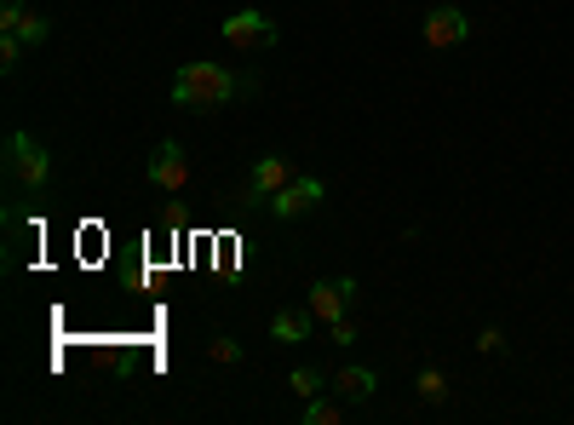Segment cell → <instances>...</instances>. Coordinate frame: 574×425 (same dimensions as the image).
I'll use <instances>...</instances> for the list:
<instances>
[{"label": "cell", "instance_id": "52a82bcc", "mask_svg": "<svg viewBox=\"0 0 574 425\" xmlns=\"http://www.w3.org/2000/svg\"><path fill=\"white\" fill-rule=\"evenodd\" d=\"M465 35H471V17H465L460 7H430V12H425V47L448 52V47H460Z\"/></svg>", "mask_w": 574, "mask_h": 425}, {"label": "cell", "instance_id": "5bb4252c", "mask_svg": "<svg viewBox=\"0 0 574 425\" xmlns=\"http://www.w3.org/2000/svg\"><path fill=\"white\" fill-rule=\"evenodd\" d=\"M7 35H17V40H24V47H40V40H47L52 35V24H47V17H24V24H17V29H7Z\"/></svg>", "mask_w": 574, "mask_h": 425}, {"label": "cell", "instance_id": "2e32d148", "mask_svg": "<svg viewBox=\"0 0 574 425\" xmlns=\"http://www.w3.org/2000/svg\"><path fill=\"white\" fill-rule=\"evenodd\" d=\"M17 58H24V40H17V35H7V40H0V70H17Z\"/></svg>", "mask_w": 574, "mask_h": 425}, {"label": "cell", "instance_id": "ac0fdd59", "mask_svg": "<svg viewBox=\"0 0 574 425\" xmlns=\"http://www.w3.org/2000/svg\"><path fill=\"white\" fill-rule=\"evenodd\" d=\"M477 351H483V357H500V351H506V334H500V328H483V334H477Z\"/></svg>", "mask_w": 574, "mask_h": 425}, {"label": "cell", "instance_id": "e0dca14e", "mask_svg": "<svg viewBox=\"0 0 574 425\" xmlns=\"http://www.w3.org/2000/svg\"><path fill=\"white\" fill-rule=\"evenodd\" d=\"M24 17H29V7H24V0H7V7H0V29H17Z\"/></svg>", "mask_w": 574, "mask_h": 425}, {"label": "cell", "instance_id": "6da1fadb", "mask_svg": "<svg viewBox=\"0 0 574 425\" xmlns=\"http://www.w3.org/2000/svg\"><path fill=\"white\" fill-rule=\"evenodd\" d=\"M253 87H259L253 75H230L224 64H184L173 75V104L190 110V115H208V110H224L230 98L253 92Z\"/></svg>", "mask_w": 574, "mask_h": 425}, {"label": "cell", "instance_id": "9a60e30c", "mask_svg": "<svg viewBox=\"0 0 574 425\" xmlns=\"http://www.w3.org/2000/svg\"><path fill=\"white\" fill-rule=\"evenodd\" d=\"M208 357H213V362H224V368H230V362H241V357H248V351H241V339H230V334H219V339H213V346H208Z\"/></svg>", "mask_w": 574, "mask_h": 425}, {"label": "cell", "instance_id": "7a4b0ae2", "mask_svg": "<svg viewBox=\"0 0 574 425\" xmlns=\"http://www.w3.org/2000/svg\"><path fill=\"white\" fill-rule=\"evenodd\" d=\"M7 178H12V190H29V196L47 190V178H52L47 145H40V138H29V133H12V138H7Z\"/></svg>", "mask_w": 574, "mask_h": 425}, {"label": "cell", "instance_id": "5b68a950", "mask_svg": "<svg viewBox=\"0 0 574 425\" xmlns=\"http://www.w3.org/2000/svg\"><path fill=\"white\" fill-rule=\"evenodd\" d=\"M150 185L167 190V196H178L184 185H190V155H184L178 138H161V145H155V155H150Z\"/></svg>", "mask_w": 574, "mask_h": 425}, {"label": "cell", "instance_id": "3957f363", "mask_svg": "<svg viewBox=\"0 0 574 425\" xmlns=\"http://www.w3.org/2000/svg\"><path fill=\"white\" fill-rule=\"evenodd\" d=\"M224 47H230V52H271L276 47V40H282V29L271 24V17H264L259 7H241V12H230V17H224Z\"/></svg>", "mask_w": 574, "mask_h": 425}, {"label": "cell", "instance_id": "7c38bea8", "mask_svg": "<svg viewBox=\"0 0 574 425\" xmlns=\"http://www.w3.org/2000/svg\"><path fill=\"white\" fill-rule=\"evenodd\" d=\"M287 386H294L304 402H311V397H322V391H327V374H322V368H294V379H287Z\"/></svg>", "mask_w": 574, "mask_h": 425}, {"label": "cell", "instance_id": "277c9868", "mask_svg": "<svg viewBox=\"0 0 574 425\" xmlns=\"http://www.w3.org/2000/svg\"><path fill=\"white\" fill-rule=\"evenodd\" d=\"M294 178L299 173H294V161H287V155H259L253 173H248V185L236 190V201H241V208H264V201H271L276 190H287Z\"/></svg>", "mask_w": 574, "mask_h": 425}, {"label": "cell", "instance_id": "ba28073f", "mask_svg": "<svg viewBox=\"0 0 574 425\" xmlns=\"http://www.w3.org/2000/svg\"><path fill=\"white\" fill-rule=\"evenodd\" d=\"M322 196H327L322 178H294L287 190H276V196H271V213H276V218H299V213H311Z\"/></svg>", "mask_w": 574, "mask_h": 425}, {"label": "cell", "instance_id": "8992f818", "mask_svg": "<svg viewBox=\"0 0 574 425\" xmlns=\"http://www.w3.org/2000/svg\"><path fill=\"white\" fill-rule=\"evenodd\" d=\"M351 305H357V276L311 282V316H316V322H339V316H351Z\"/></svg>", "mask_w": 574, "mask_h": 425}, {"label": "cell", "instance_id": "8fae6325", "mask_svg": "<svg viewBox=\"0 0 574 425\" xmlns=\"http://www.w3.org/2000/svg\"><path fill=\"white\" fill-rule=\"evenodd\" d=\"M345 420V402H334V397H311V402H304V425H339Z\"/></svg>", "mask_w": 574, "mask_h": 425}, {"label": "cell", "instance_id": "30bf717a", "mask_svg": "<svg viewBox=\"0 0 574 425\" xmlns=\"http://www.w3.org/2000/svg\"><path fill=\"white\" fill-rule=\"evenodd\" d=\"M311 328H316L311 305H304V311H282L271 322V339H276V346H299V339H311Z\"/></svg>", "mask_w": 574, "mask_h": 425}, {"label": "cell", "instance_id": "9c48e42d", "mask_svg": "<svg viewBox=\"0 0 574 425\" xmlns=\"http://www.w3.org/2000/svg\"><path fill=\"white\" fill-rule=\"evenodd\" d=\"M327 391H334L339 402H367L379 391V374L374 368H339L334 379H327Z\"/></svg>", "mask_w": 574, "mask_h": 425}, {"label": "cell", "instance_id": "4fadbf2b", "mask_svg": "<svg viewBox=\"0 0 574 425\" xmlns=\"http://www.w3.org/2000/svg\"><path fill=\"white\" fill-rule=\"evenodd\" d=\"M414 391H420L425 402H448V379H442V368H420Z\"/></svg>", "mask_w": 574, "mask_h": 425}, {"label": "cell", "instance_id": "d6986e66", "mask_svg": "<svg viewBox=\"0 0 574 425\" xmlns=\"http://www.w3.org/2000/svg\"><path fill=\"white\" fill-rule=\"evenodd\" d=\"M327 334H334V346H351V339H357V322L339 316V322H327Z\"/></svg>", "mask_w": 574, "mask_h": 425}]
</instances>
